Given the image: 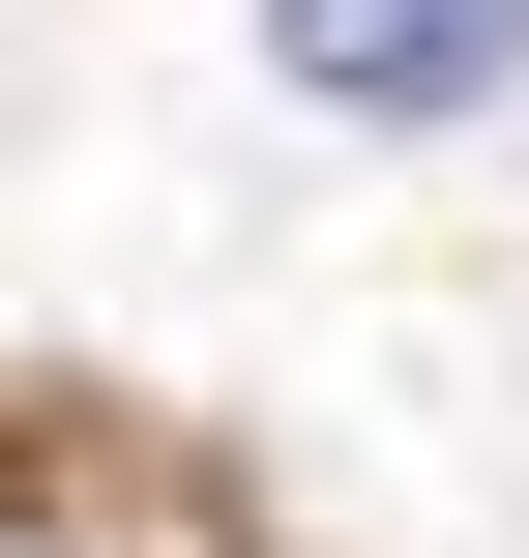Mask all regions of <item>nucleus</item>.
I'll return each instance as SVG.
<instances>
[{
  "label": "nucleus",
  "instance_id": "1",
  "mask_svg": "<svg viewBox=\"0 0 529 558\" xmlns=\"http://www.w3.org/2000/svg\"><path fill=\"white\" fill-rule=\"evenodd\" d=\"M265 59H294L324 118H471L529 59V0H265Z\"/></svg>",
  "mask_w": 529,
  "mask_h": 558
},
{
  "label": "nucleus",
  "instance_id": "2",
  "mask_svg": "<svg viewBox=\"0 0 529 558\" xmlns=\"http://www.w3.org/2000/svg\"><path fill=\"white\" fill-rule=\"evenodd\" d=\"M0 558H59V530H29V500H0Z\"/></svg>",
  "mask_w": 529,
  "mask_h": 558
}]
</instances>
